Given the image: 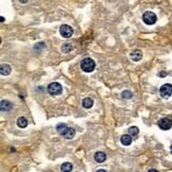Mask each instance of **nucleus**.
<instances>
[{
    "instance_id": "13",
    "label": "nucleus",
    "mask_w": 172,
    "mask_h": 172,
    "mask_svg": "<svg viewBox=\"0 0 172 172\" xmlns=\"http://www.w3.org/2000/svg\"><path fill=\"white\" fill-rule=\"evenodd\" d=\"M82 105L85 109H90V107L94 105V100L90 99V98H85L82 101Z\"/></svg>"
},
{
    "instance_id": "11",
    "label": "nucleus",
    "mask_w": 172,
    "mask_h": 172,
    "mask_svg": "<svg viewBox=\"0 0 172 172\" xmlns=\"http://www.w3.org/2000/svg\"><path fill=\"white\" fill-rule=\"evenodd\" d=\"M120 141L123 145H130L132 142V137L130 134H125V135L121 136V138H120Z\"/></svg>"
},
{
    "instance_id": "3",
    "label": "nucleus",
    "mask_w": 172,
    "mask_h": 172,
    "mask_svg": "<svg viewBox=\"0 0 172 172\" xmlns=\"http://www.w3.org/2000/svg\"><path fill=\"white\" fill-rule=\"evenodd\" d=\"M142 20L145 24H154L157 20V17H156L155 13L151 12V11H148V12H145L142 15Z\"/></svg>"
},
{
    "instance_id": "9",
    "label": "nucleus",
    "mask_w": 172,
    "mask_h": 172,
    "mask_svg": "<svg viewBox=\"0 0 172 172\" xmlns=\"http://www.w3.org/2000/svg\"><path fill=\"white\" fill-rule=\"evenodd\" d=\"M12 107L13 104L10 101H7V100H2L1 103H0V109H1L2 111H9L10 109H12Z\"/></svg>"
},
{
    "instance_id": "7",
    "label": "nucleus",
    "mask_w": 172,
    "mask_h": 172,
    "mask_svg": "<svg viewBox=\"0 0 172 172\" xmlns=\"http://www.w3.org/2000/svg\"><path fill=\"white\" fill-rule=\"evenodd\" d=\"M130 58H131L132 61L138 62V61H140L141 58H142V52H141L140 50H138V49H136V50H134V51H132V52H131Z\"/></svg>"
},
{
    "instance_id": "16",
    "label": "nucleus",
    "mask_w": 172,
    "mask_h": 172,
    "mask_svg": "<svg viewBox=\"0 0 172 172\" xmlns=\"http://www.w3.org/2000/svg\"><path fill=\"white\" fill-rule=\"evenodd\" d=\"M62 172H70L72 170V165L70 162H63L61 166Z\"/></svg>"
},
{
    "instance_id": "8",
    "label": "nucleus",
    "mask_w": 172,
    "mask_h": 172,
    "mask_svg": "<svg viewBox=\"0 0 172 172\" xmlns=\"http://www.w3.org/2000/svg\"><path fill=\"white\" fill-rule=\"evenodd\" d=\"M12 72V67L9 64H1L0 66V73L2 75H9Z\"/></svg>"
},
{
    "instance_id": "18",
    "label": "nucleus",
    "mask_w": 172,
    "mask_h": 172,
    "mask_svg": "<svg viewBox=\"0 0 172 172\" xmlns=\"http://www.w3.org/2000/svg\"><path fill=\"white\" fill-rule=\"evenodd\" d=\"M138 132H139V130H138V128H137V126H131V128H128V134H130L131 136L137 135V134H138Z\"/></svg>"
},
{
    "instance_id": "19",
    "label": "nucleus",
    "mask_w": 172,
    "mask_h": 172,
    "mask_svg": "<svg viewBox=\"0 0 172 172\" xmlns=\"http://www.w3.org/2000/svg\"><path fill=\"white\" fill-rule=\"evenodd\" d=\"M132 97H133V92H130V90L122 92V98H124V99H131Z\"/></svg>"
},
{
    "instance_id": "17",
    "label": "nucleus",
    "mask_w": 172,
    "mask_h": 172,
    "mask_svg": "<svg viewBox=\"0 0 172 172\" xmlns=\"http://www.w3.org/2000/svg\"><path fill=\"white\" fill-rule=\"evenodd\" d=\"M17 125L19 126V128H26V126L28 125L27 119L24 118V117H19V118H18V120H17Z\"/></svg>"
},
{
    "instance_id": "6",
    "label": "nucleus",
    "mask_w": 172,
    "mask_h": 172,
    "mask_svg": "<svg viewBox=\"0 0 172 172\" xmlns=\"http://www.w3.org/2000/svg\"><path fill=\"white\" fill-rule=\"evenodd\" d=\"M158 126L164 131H168L172 128V121L169 118H162L158 121Z\"/></svg>"
},
{
    "instance_id": "21",
    "label": "nucleus",
    "mask_w": 172,
    "mask_h": 172,
    "mask_svg": "<svg viewBox=\"0 0 172 172\" xmlns=\"http://www.w3.org/2000/svg\"><path fill=\"white\" fill-rule=\"evenodd\" d=\"M19 1H20L21 3H27L28 1H29V0H19Z\"/></svg>"
},
{
    "instance_id": "12",
    "label": "nucleus",
    "mask_w": 172,
    "mask_h": 172,
    "mask_svg": "<svg viewBox=\"0 0 172 172\" xmlns=\"http://www.w3.org/2000/svg\"><path fill=\"white\" fill-rule=\"evenodd\" d=\"M67 130H68V126L64 123H60L56 125V131H58V133L62 136L65 135V133L67 132Z\"/></svg>"
},
{
    "instance_id": "14",
    "label": "nucleus",
    "mask_w": 172,
    "mask_h": 172,
    "mask_svg": "<svg viewBox=\"0 0 172 172\" xmlns=\"http://www.w3.org/2000/svg\"><path fill=\"white\" fill-rule=\"evenodd\" d=\"M75 128H68L67 132H66L65 135H64L63 137H65L66 139H71V138H73V137H75Z\"/></svg>"
},
{
    "instance_id": "5",
    "label": "nucleus",
    "mask_w": 172,
    "mask_h": 172,
    "mask_svg": "<svg viewBox=\"0 0 172 172\" xmlns=\"http://www.w3.org/2000/svg\"><path fill=\"white\" fill-rule=\"evenodd\" d=\"M60 34H61L63 37H65V38H69L73 34V30L70 26L63 24V26H61V28H60Z\"/></svg>"
},
{
    "instance_id": "4",
    "label": "nucleus",
    "mask_w": 172,
    "mask_h": 172,
    "mask_svg": "<svg viewBox=\"0 0 172 172\" xmlns=\"http://www.w3.org/2000/svg\"><path fill=\"white\" fill-rule=\"evenodd\" d=\"M159 94L164 99H168L172 94V84H164L162 87L159 88Z\"/></svg>"
},
{
    "instance_id": "23",
    "label": "nucleus",
    "mask_w": 172,
    "mask_h": 172,
    "mask_svg": "<svg viewBox=\"0 0 172 172\" xmlns=\"http://www.w3.org/2000/svg\"><path fill=\"white\" fill-rule=\"evenodd\" d=\"M0 18H1V22H3V21H4V18H3V17H2V16L0 17Z\"/></svg>"
},
{
    "instance_id": "15",
    "label": "nucleus",
    "mask_w": 172,
    "mask_h": 172,
    "mask_svg": "<svg viewBox=\"0 0 172 172\" xmlns=\"http://www.w3.org/2000/svg\"><path fill=\"white\" fill-rule=\"evenodd\" d=\"M61 49L62 52H64V53H69V52H71L73 50V46L71 44H69V43H66V44H64L62 46Z\"/></svg>"
},
{
    "instance_id": "1",
    "label": "nucleus",
    "mask_w": 172,
    "mask_h": 172,
    "mask_svg": "<svg viewBox=\"0 0 172 172\" xmlns=\"http://www.w3.org/2000/svg\"><path fill=\"white\" fill-rule=\"evenodd\" d=\"M94 67H96L94 61L90 58H83L82 62H81V69L84 72H92V71H94Z\"/></svg>"
},
{
    "instance_id": "20",
    "label": "nucleus",
    "mask_w": 172,
    "mask_h": 172,
    "mask_svg": "<svg viewBox=\"0 0 172 172\" xmlns=\"http://www.w3.org/2000/svg\"><path fill=\"white\" fill-rule=\"evenodd\" d=\"M148 172H158V171H157V170H156V169H150Z\"/></svg>"
},
{
    "instance_id": "10",
    "label": "nucleus",
    "mask_w": 172,
    "mask_h": 172,
    "mask_svg": "<svg viewBox=\"0 0 172 172\" xmlns=\"http://www.w3.org/2000/svg\"><path fill=\"white\" fill-rule=\"evenodd\" d=\"M94 160H96L97 162L101 164V162H105V159H106V154H105L104 152H101V151H99V152H97L96 154H94Z\"/></svg>"
},
{
    "instance_id": "24",
    "label": "nucleus",
    "mask_w": 172,
    "mask_h": 172,
    "mask_svg": "<svg viewBox=\"0 0 172 172\" xmlns=\"http://www.w3.org/2000/svg\"><path fill=\"white\" fill-rule=\"evenodd\" d=\"M170 153H171V154H172V145H170Z\"/></svg>"
},
{
    "instance_id": "22",
    "label": "nucleus",
    "mask_w": 172,
    "mask_h": 172,
    "mask_svg": "<svg viewBox=\"0 0 172 172\" xmlns=\"http://www.w3.org/2000/svg\"><path fill=\"white\" fill-rule=\"evenodd\" d=\"M97 172H106V171H105L104 169H100V170H98Z\"/></svg>"
},
{
    "instance_id": "2",
    "label": "nucleus",
    "mask_w": 172,
    "mask_h": 172,
    "mask_svg": "<svg viewBox=\"0 0 172 172\" xmlns=\"http://www.w3.org/2000/svg\"><path fill=\"white\" fill-rule=\"evenodd\" d=\"M47 90H48V92L51 94V96H58V94H62L63 88H62V85L60 84V83L52 82L48 85Z\"/></svg>"
}]
</instances>
